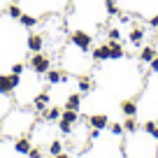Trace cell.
<instances>
[{"mask_svg":"<svg viewBox=\"0 0 158 158\" xmlns=\"http://www.w3.org/2000/svg\"><path fill=\"white\" fill-rule=\"evenodd\" d=\"M28 68L33 70L35 74H44L47 70L51 68V60H49V56H47V54L37 51V54H33V56H30V60H28Z\"/></svg>","mask_w":158,"mask_h":158,"instance_id":"cell-1","label":"cell"},{"mask_svg":"<svg viewBox=\"0 0 158 158\" xmlns=\"http://www.w3.org/2000/svg\"><path fill=\"white\" fill-rule=\"evenodd\" d=\"M70 40H72V44L77 47L79 51H91V44H93V37H91L89 33H84V30H74L72 35H70Z\"/></svg>","mask_w":158,"mask_h":158,"instance_id":"cell-2","label":"cell"},{"mask_svg":"<svg viewBox=\"0 0 158 158\" xmlns=\"http://www.w3.org/2000/svg\"><path fill=\"white\" fill-rule=\"evenodd\" d=\"M44 77H47V81H49L51 86L65 84V81H68V72H63V70H47Z\"/></svg>","mask_w":158,"mask_h":158,"instance_id":"cell-3","label":"cell"},{"mask_svg":"<svg viewBox=\"0 0 158 158\" xmlns=\"http://www.w3.org/2000/svg\"><path fill=\"white\" fill-rule=\"evenodd\" d=\"M86 118H89V126L95 130H105L109 126V118L105 114H93V116H86Z\"/></svg>","mask_w":158,"mask_h":158,"instance_id":"cell-4","label":"cell"},{"mask_svg":"<svg viewBox=\"0 0 158 158\" xmlns=\"http://www.w3.org/2000/svg\"><path fill=\"white\" fill-rule=\"evenodd\" d=\"M47 105H49V93H47V91H42V93H37L33 98V107L37 109V112H42V116H44V112H47Z\"/></svg>","mask_w":158,"mask_h":158,"instance_id":"cell-5","label":"cell"},{"mask_svg":"<svg viewBox=\"0 0 158 158\" xmlns=\"http://www.w3.org/2000/svg\"><path fill=\"white\" fill-rule=\"evenodd\" d=\"M126 56V49L121 42H116V40H109V60H118V58H123Z\"/></svg>","mask_w":158,"mask_h":158,"instance_id":"cell-6","label":"cell"},{"mask_svg":"<svg viewBox=\"0 0 158 158\" xmlns=\"http://www.w3.org/2000/svg\"><path fill=\"white\" fill-rule=\"evenodd\" d=\"M28 49L33 51V54L42 51V49H44V37H42V35H37V33L28 35Z\"/></svg>","mask_w":158,"mask_h":158,"instance_id":"cell-7","label":"cell"},{"mask_svg":"<svg viewBox=\"0 0 158 158\" xmlns=\"http://www.w3.org/2000/svg\"><path fill=\"white\" fill-rule=\"evenodd\" d=\"M33 149V144H30V137H19L14 142V151L21 153V156H28V151Z\"/></svg>","mask_w":158,"mask_h":158,"instance_id":"cell-8","label":"cell"},{"mask_svg":"<svg viewBox=\"0 0 158 158\" xmlns=\"http://www.w3.org/2000/svg\"><path fill=\"white\" fill-rule=\"evenodd\" d=\"M121 112L126 116H137V100H123L121 102Z\"/></svg>","mask_w":158,"mask_h":158,"instance_id":"cell-9","label":"cell"},{"mask_svg":"<svg viewBox=\"0 0 158 158\" xmlns=\"http://www.w3.org/2000/svg\"><path fill=\"white\" fill-rule=\"evenodd\" d=\"M65 109H81V93H72L68 95V100H65Z\"/></svg>","mask_w":158,"mask_h":158,"instance_id":"cell-10","label":"cell"},{"mask_svg":"<svg viewBox=\"0 0 158 158\" xmlns=\"http://www.w3.org/2000/svg\"><path fill=\"white\" fill-rule=\"evenodd\" d=\"M77 86H79V93L84 95L89 91H93V79L91 77H77Z\"/></svg>","mask_w":158,"mask_h":158,"instance_id":"cell-11","label":"cell"},{"mask_svg":"<svg viewBox=\"0 0 158 158\" xmlns=\"http://www.w3.org/2000/svg\"><path fill=\"white\" fill-rule=\"evenodd\" d=\"M128 37H130V42H133L135 47L142 44V40H144V28H142V26H133V30H130Z\"/></svg>","mask_w":158,"mask_h":158,"instance_id":"cell-12","label":"cell"},{"mask_svg":"<svg viewBox=\"0 0 158 158\" xmlns=\"http://www.w3.org/2000/svg\"><path fill=\"white\" fill-rule=\"evenodd\" d=\"M93 58L95 60H109V42H105L98 49H93Z\"/></svg>","mask_w":158,"mask_h":158,"instance_id":"cell-13","label":"cell"},{"mask_svg":"<svg viewBox=\"0 0 158 158\" xmlns=\"http://www.w3.org/2000/svg\"><path fill=\"white\" fill-rule=\"evenodd\" d=\"M153 56H156V49H153V44L142 47V51H139V60H142V63H151Z\"/></svg>","mask_w":158,"mask_h":158,"instance_id":"cell-14","label":"cell"},{"mask_svg":"<svg viewBox=\"0 0 158 158\" xmlns=\"http://www.w3.org/2000/svg\"><path fill=\"white\" fill-rule=\"evenodd\" d=\"M56 123H58V133H60V135H70V133H72V130H74V123H70V121H65L63 116H60L58 121H56Z\"/></svg>","mask_w":158,"mask_h":158,"instance_id":"cell-15","label":"cell"},{"mask_svg":"<svg viewBox=\"0 0 158 158\" xmlns=\"http://www.w3.org/2000/svg\"><path fill=\"white\" fill-rule=\"evenodd\" d=\"M123 130H126V133H137V130H139L137 118H135V116H128V118L123 121Z\"/></svg>","mask_w":158,"mask_h":158,"instance_id":"cell-16","label":"cell"},{"mask_svg":"<svg viewBox=\"0 0 158 158\" xmlns=\"http://www.w3.org/2000/svg\"><path fill=\"white\" fill-rule=\"evenodd\" d=\"M19 23L23 26V28H35V26H37V19H35V16H30V14H23V12H21Z\"/></svg>","mask_w":158,"mask_h":158,"instance_id":"cell-17","label":"cell"},{"mask_svg":"<svg viewBox=\"0 0 158 158\" xmlns=\"http://www.w3.org/2000/svg\"><path fill=\"white\" fill-rule=\"evenodd\" d=\"M60 116H63L65 121H70V123H79V112L77 109H63Z\"/></svg>","mask_w":158,"mask_h":158,"instance_id":"cell-18","label":"cell"},{"mask_svg":"<svg viewBox=\"0 0 158 158\" xmlns=\"http://www.w3.org/2000/svg\"><path fill=\"white\" fill-rule=\"evenodd\" d=\"M60 118V107H51L49 112H44V121H49V123H56Z\"/></svg>","mask_w":158,"mask_h":158,"instance_id":"cell-19","label":"cell"},{"mask_svg":"<svg viewBox=\"0 0 158 158\" xmlns=\"http://www.w3.org/2000/svg\"><path fill=\"white\" fill-rule=\"evenodd\" d=\"M144 133L158 142V123H153V121H147V123H144Z\"/></svg>","mask_w":158,"mask_h":158,"instance_id":"cell-20","label":"cell"},{"mask_svg":"<svg viewBox=\"0 0 158 158\" xmlns=\"http://www.w3.org/2000/svg\"><path fill=\"white\" fill-rule=\"evenodd\" d=\"M105 10H107L109 16H118V14H121V10H118V5H116V0H105Z\"/></svg>","mask_w":158,"mask_h":158,"instance_id":"cell-21","label":"cell"},{"mask_svg":"<svg viewBox=\"0 0 158 158\" xmlns=\"http://www.w3.org/2000/svg\"><path fill=\"white\" fill-rule=\"evenodd\" d=\"M0 93L2 95L12 93V86H10V81H7V74H0Z\"/></svg>","mask_w":158,"mask_h":158,"instance_id":"cell-22","label":"cell"},{"mask_svg":"<svg viewBox=\"0 0 158 158\" xmlns=\"http://www.w3.org/2000/svg\"><path fill=\"white\" fill-rule=\"evenodd\" d=\"M63 149H65V144L60 142V137H58V139H54V142L49 144V153H51V156H56V153H60V151H63Z\"/></svg>","mask_w":158,"mask_h":158,"instance_id":"cell-23","label":"cell"},{"mask_svg":"<svg viewBox=\"0 0 158 158\" xmlns=\"http://www.w3.org/2000/svg\"><path fill=\"white\" fill-rule=\"evenodd\" d=\"M7 81H10V86H12V91L14 89H19V84H21V74H7Z\"/></svg>","mask_w":158,"mask_h":158,"instance_id":"cell-24","label":"cell"},{"mask_svg":"<svg viewBox=\"0 0 158 158\" xmlns=\"http://www.w3.org/2000/svg\"><path fill=\"white\" fill-rule=\"evenodd\" d=\"M7 14H10L12 19H19V16H21V7L19 5H10V7H7Z\"/></svg>","mask_w":158,"mask_h":158,"instance_id":"cell-25","label":"cell"},{"mask_svg":"<svg viewBox=\"0 0 158 158\" xmlns=\"http://www.w3.org/2000/svg\"><path fill=\"white\" fill-rule=\"evenodd\" d=\"M107 37L112 40V42H114V40H116V42H121V30H118V28H109V30H107Z\"/></svg>","mask_w":158,"mask_h":158,"instance_id":"cell-26","label":"cell"},{"mask_svg":"<svg viewBox=\"0 0 158 158\" xmlns=\"http://www.w3.org/2000/svg\"><path fill=\"white\" fill-rule=\"evenodd\" d=\"M109 130H112V135H116V137H118V135H123V133H126V130H123V126H121V123H109Z\"/></svg>","mask_w":158,"mask_h":158,"instance_id":"cell-27","label":"cell"},{"mask_svg":"<svg viewBox=\"0 0 158 158\" xmlns=\"http://www.w3.org/2000/svg\"><path fill=\"white\" fill-rule=\"evenodd\" d=\"M23 70H26V63H14L12 65V72L14 74H23Z\"/></svg>","mask_w":158,"mask_h":158,"instance_id":"cell-28","label":"cell"},{"mask_svg":"<svg viewBox=\"0 0 158 158\" xmlns=\"http://www.w3.org/2000/svg\"><path fill=\"white\" fill-rule=\"evenodd\" d=\"M149 70H151V72H158V54L151 58V63H149Z\"/></svg>","mask_w":158,"mask_h":158,"instance_id":"cell-29","label":"cell"},{"mask_svg":"<svg viewBox=\"0 0 158 158\" xmlns=\"http://www.w3.org/2000/svg\"><path fill=\"white\" fill-rule=\"evenodd\" d=\"M28 158H42V151H40V149H30V151H28Z\"/></svg>","mask_w":158,"mask_h":158,"instance_id":"cell-30","label":"cell"},{"mask_svg":"<svg viewBox=\"0 0 158 158\" xmlns=\"http://www.w3.org/2000/svg\"><path fill=\"white\" fill-rule=\"evenodd\" d=\"M149 26H153V28H158V14H156V16H151V19H149Z\"/></svg>","mask_w":158,"mask_h":158,"instance_id":"cell-31","label":"cell"},{"mask_svg":"<svg viewBox=\"0 0 158 158\" xmlns=\"http://www.w3.org/2000/svg\"><path fill=\"white\" fill-rule=\"evenodd\" d=\"M56 158H70V153H65V151H60V153H56Z\"/></svg>","mask_w":158,"mask_h":158,"instance_id":"cell-32","label":"cell"},{"mask_svg":"<svg viewBox=\"0 0 158 158\" xmlns=\"http://www.w3.org/2000/svg\"><path fill=\"white\" fill-rule=\"evenodd\" d=\"M0 137H2V128H0Z\"/></svg>","mask_w":158,"mask_h":158,"instance_id":"cell-33","label":"cell"},{"mask_svg":"<svg viewBox=\"0 0 158 158\" xmlns=\"http://www.w3.org/2000/svg\"><path fill=\"white\" fill-rule=\"evenodd\" d=\"M156 37H158V28H156Z\"/></svg>","mask_w":158,"mask_h":158,"instance_id":"cell-34","label":"cell"},{"mask_svg":"<svg viewBox=\"0 0 158 158\" xmlns=\"http://www.w3.org/2000/svg\"><path fill=\"white\" fill-rule=\"evenodd\" d=\"M49 158H56V156H49Z\"/></svg>","mask_w":158,"mask_h":158,"instance_id":"cell-35","label":"cell"}]
</instances>
